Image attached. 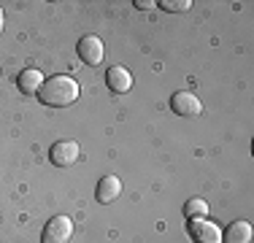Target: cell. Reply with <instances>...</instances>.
<instances>
[{"instance_id": "6da1fadb", "label": "cell", "mask_w": 254, "mask_h": 243, "mask_svg": "<svg viewBox=\"0 0 254 243\" xmlns=\"http://www.w3.org/2000/svg\"><path fill=\"white\" fill-rule=\"evenodd\" d=\"M78 92H81V89H78L76 78L52 76V78H46L44 87L38 89V97H41V103L49 106V108H65V106H70V103H76Z\"/></svg>"}, {"instance_id": "7a4b0ae2", "label": "cell", "mask_w": 254, "mask_h": 243, "mask_svg": "<svg viewBox=\"0 0 254 243\" xmlns=\"http://www.w3.org/2000/svg\"><path fill=\"white\" fill-rule=\"evenodd\" d=\"M73 235V222L68 216H54L46 222L44 233H41V243H68Z\"/></svg>"}, {"instance_id": "3957f363", "label": "cell", "mask_w": 254, "mask_h": 243, "mask_svg": "<svg viewBox=\"0 0 254 243\" xmlns=\"http://www.w3.org/2000/svg\"><path fill=\"white\" fill-rule=\"evenodd\" d=\"M187 230H190V235L195 243H222V227L216 222H208V219H190Z\"/></svg>"}, {"instance_id": "277c9868", "label": "cell", "mask_w": 254, "mask_h": 243, "mask_svg": "<svg viewBox=\"0 0 254 243\" xmlns=\"http://www.w3.org/2000/svg\"><path fill=\"white\" fill-rule=\"evenodd\" d=\"M78 157H81V146H78L76 141H57L49 149V160L57 168H70Z\"/></svg>"}, {"instance_id": "5b68a950", "label": "cell", "mask_w": 254, "mask_h": 243, "mask_svg": "<svg viewBox=\"0 0 254 243\" xmlns=\"http://www.w3.org/2000/svg\"><path fill=\"white\" fill-rule=\"evenodd\" d=\"M171 108H173V114H179V117H200L203 114L200 97L192 95V92H176L171 97Z\"/></svg>"}, {"instance_id": "8992f818", "label": "cell", "mask_w": 254, "mask_h": 243, "mask_svg": "<svg viewBox=\"0 0 254 243\" xmlns=\"http://www.w3.org/2000/svg\"><path fill=\"white\" fill-rule=\"evenodd\" d=\"M103 54H106V49H103V41L98 35H84L81 41H78V57H81V62L87 65H100L103 62Z\"/></svg>"}, {"instance_id": "52a82bcc", "label": "cell", "mask_w": 254, "mask_h": 243, "mask_svg": "<svg viewBox=\"0 0 254 243\" xmlns=\"http://www.w3.org/2000/svg\"><path fill=\"white\" fill-rule=\"evenodd\" d=\"M106 84H108L111 92L125 95V92H130V87H132V73L127 68H122V65H114V68L106 70Z\"/></svg>"}, {"instance_id": "ba28073f", "label": "cell", "mask_w": 254, "mask_h": 243, "mask_svg": "<svg viewBox=\"0 0 254 243\" xmlns=\"http://www.w3.org/2000/svg\"><path fill=\"white\" fill-rule=\"evenodd\" d=\"M119 194H122V181H119L117 176H103V179L98 181V189H95L98 203L108 205V203H114Z\"/></svg>"}, {"instance_id": "9c48e42d", "label": "cell", "mask_w": 254, "mask_h": 243, "mask_svg": "<svg viewBox=\"0 0 254 243\" xmlns=\"http://www.w3.org/2000/svg\"><path fill=\"white\" fill-rule=\"evenodd\" d=\"M252 224L244 222V219H238V222H233L230 227L222 233V243H252Z\"/></svg>"}, {"instance_id": "30bf717a", "label": "cell", "mask_w": 254, "mask_h": 243, "mask_svg": "<svg viewBox=\"0 0 254 243\" xmlns=\"http://www.w3.org/2000/svg\"><path fill=\"white\" fill-rule=\"evenodd\" d=\"M16 84H19V89L25 95H38V89L44 87V73L35 68H25L16 76Z\"/></svg>"}, {"instance_id": "8fae6325", "label": "cell", "mask_w": 254, "mask_h": 243, "mask_svg": "<svg viewBox=\"0 0 254 243\" xmlns=\"http://www.w3.org/2000/svg\"><path fill=\"white\" fill-rule=\"evenodd\" d=\"M184 216L187 219H208V203L203 197H192L184 203Z\"/></svg>"}, {"instance_id": "7c38bea8", "label": "cell", "mask_w": 254, "mask_h": 243, "mask_svg": "<svg viewBox=\"0 0 254 243\" xmlns=\"http://www.w3.org/2000/svg\"><path fill=\"white\" fill-rule=\"evenodd\" d=\"M157 5L171 11V14H184V11L192 8V0H162V3H157Z\"/></svg>"}, {"instance_id": "4fadbf2b", "label": "cell", "mask_w": 254, "mask_h": 243, "mask_svg": "<svg viewBox=\"0 0 254 243\" xmlns=\"http://www.w3.org/2000/svg\"><path fill=\"white\" fill-rule=\"evenodd\" d=\"M154 0H135V8H141V11H152L154 8Z\"/></svg>"}, {"instance_id": "5bb4252c", "label": "cell", "mask_w": 254, "mask_h": 243, "mask_svg": "<svg viewBox=\"0 0 254 243\" xmlns=\"http://www.w3.org/2000/svg\"><path fill=\"white\" fill-rule=\"evenodd\" d=\"M3 24H5V14H3V8H0V33H3Z\"/></svg>"}]
</instances>
